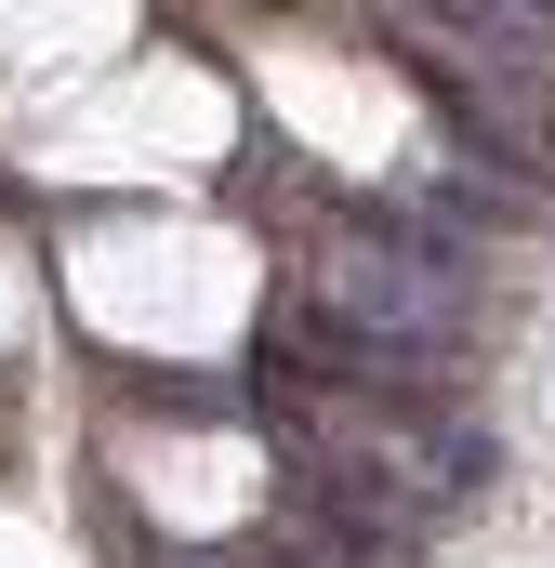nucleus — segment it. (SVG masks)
I'll list each match as a JSON object with an SVG mask.
<instances>
[{
	"instance_id": "obj_1",
	"label": "nucleus",
	"mask_w": 555,
	"mask_h": 568,
	"mask_svg": "<svg viewBox=\"0 0 555 568\" xmlns=\"http://www.w3.org/2000/svg\"><path fill=\"white\" fill-rule=\"evenodd\" d=\"M304 291L331 317H357V331H397V344H450L463 357V331L490 304V265H476V239L450 212H344V225H317Z\"/></svg>"
},
{
	"instance_id": "obj_2",
	"label": "nucleus",
	"mask_w": 555,
	"mask_h": 568,
	"mask_svg": "<svg viewBox=\"0 0 555 568\" xmlns=\"http://www.w3.org/2000/svg\"><path fill=\"white\" fill-rule=\"evenodd\" d=\"M291 542H304V568H423V516L344 489L331 463H291Z\"/></svg>"
}]
</instances>
